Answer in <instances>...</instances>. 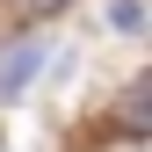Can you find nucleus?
Segmentation results:
<instances>
[{"instance_id": "1", "label": "nucleus", "mask_w": 152, "mask_h": 152, "mask_svg": "<svg viewBox=\"0 0 152 152\" xmlns=\"http://www.w3.org/2000/svg\"><path fill=\"white\" fill-rule=\"evenodd\" d=\"M51 44L44 36H22V44H7V58H0V102H15V94H29V80L44 72Z\"/></svg>"}, {"instance_id": "3", "label": "nucleus", "mask_w": 152, "mask_h": 152, "mask_svg": "<svg viewBox=\"0 0 152 152\" xmlns=\"http://www.w3.org/2000/svg\"><path fill=\"white\" fill-rule=\"evenodd\" d=\"M109 22H116L123 36H138V29H145V7H138V0H116V7H109Z\"/></svg>"}, {"instance_id": "4", "label": "nucleus", "mask_w": 152, "mask_h": 152, "mask_svg": "<svg viewBox=\"0 0 152 152\" xmlns=\"http://www.w3.org/2000/svg\"><path fill=\"white\" fill-rule=\"evenodd\" d=\"M65 7V0H29V15H36V22H44V15H58Z\"/></svg>"}, {"instance_id": "2", "label": "nucleus", "mask_w": 152, "mask_h": 152, "mask_svg": "<svg viewBox=\"0 0 152 152\" xmlns=\"http://www.w3.org/2000/svg\"><path fill=\"white\" fill-rule=\"evenodd\" d=\"M123 130H130V138H145V130H152V87H145V80L123 94Z\"/></svg>"}]
</instances>
